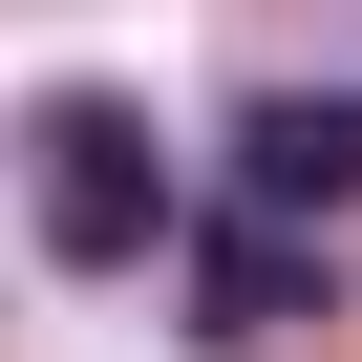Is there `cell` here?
<instances>
[{
  "mask_svg": "<svg viewBox=\"0 0 362 362\" xmlns=\"http://www.w3.org/2000/svg\"><path fill=\"white\" fill-rule=\"evenodd\" d=\"M22 214H43V256H64V277H128V256L170 235V149H149V107L43 86V107H22Z\"/></svg>",
  "mask_w": 362,
  "mask_h": 362,
  "instance_id": "6da1fadb",
  "label": "cell"
},
{
  "mask_svg": "<svg viewBox=\"0 0 362 362\" xmlns=\"http://www.w3.org/2000/svg\"><path fill=\"white\" fill-rule=\"evenodd\" d=\"M341 192H362V86H256V107H235V214L320 235Z\"/></svg>",
  "mask_w": 362,
  "mask_h": 362,
  "instance_id": "7a4b0ae2",
  "label": "cell"
},
{
  "mask_svg": "<svg viewBox=\"0 0 362 362\" xmlns=\"http://www.w3.org/2000/svg\"><path fill=\"white\" fill-rule=\"evenodd\" d=\"M192 298H214V341H277V320H320V235H277V214H235V235L192 256Z\"/></svg>",
  "mask_w": 362,
  "mask_h": 362,
  "instance_id": "3957f363",
  "label": "cell"
}]
</instances>
